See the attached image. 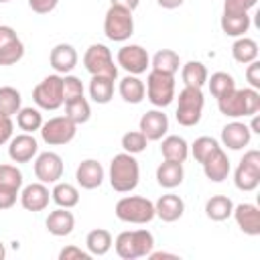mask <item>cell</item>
<instances>
[{
	"label": "cell",
	"instance_id": "1",
	"mask_svg": "<svg viewBox=\"0 0 260 260\" xmlns=\"http://www.w3.org/2000/svg\"><path fill=\"white\" fill-rule=\"evenodd\" d=\"M217 108L228 118H246L260 112V91L254 87L234 89L217 100Z\"/></svg>",
	"mask_w": 260,
	"mask_h": 260
},
{
	"label": "cell",
	"instance_id": "2",
	"mask_svg": "<svg viewBox=\"0 0 260 260\" xmlns=\"http://www.w3.org/2000/svg\"><path fill=\"white\" fill-rule=\"evenodd\" d=\"M140 179V167L134 154L120 152L110 162V185L118 193H130L136 189Z\"/></svg>",
	"mask_w": 260,
	"mask_h": 260
},
{
	"label": "cell",
	"instance_id": "3",
	"mask_svg": "<svg viewBox=\"0 0 260 260\" xmlns=\"http://www.w3.org/2000/svg\"><path fill=\"white\" fill-rule=\"evenodd\" d=\"M114 244H116V254L122 260H136L152 252L154 236L148 230H128V232L118 234Z\"/></svg>",
	"mask_w": 260,
	"mask_h": 260
},
{
	"label": "cell",
	"instance_id": "4",
	"mask_svg": "<svg viewBox=\"0 0 260 260\" xmlns=\"http://www.w3.org/2000/svg\"><path fill=\"white\" fill-rule=\"evenodd\" d=\"M116 217L124 223H136V225L150 223L156 217L154 203L146 197H140V195L122 197L116 203Z\"/></svg>",
	"mask_w": 260,
	"mask_h": 260
},
{
	"label": "cell",
	"instance_id": "5",
	"mask_svg": "<svg viewBox=\"0 0 260 260\" xmlns=\"http://www.w3.org/2000/svg\"><path fill=\"white\" fill-rule=\"evenodd\" d=\"M203 91L201 87H189L185 85L181 91H179V106H177V112H175V118L181 126L185 128H191L195 124H199L201 120V112H203Z\"/></svg>",
	"mask_w": 260,
	"mask_h": 260
},
{
	"label": "cell",
	"instance_id": "6",
	"mask_svg": "<svg viewBox=\"0 0 260 260\" xmlns=\"http://www.w3.org/2000/svg\"><path fill=\"white\" fill-rule=\"evenodd\" d=\"M104 32L110 41H116V43H122V41L130 39L132 32H134L132 12L122 8V6L112 4L106 12V18H104Z\"/></svg>",
	"mask_w": 260,
	"mask_h": 260
},
{
	"label": "cell",
	"instance_id": "7",
	"mask_svg": "<svg viewBox=\"0 0 260 260\" xmlns=\"http://www.w3.org/2000/svg\"><path fill=\"white\" fill-rule=\"evenodd\" d=\"M32 100L43 110H59L63 102V77L59 73L47 75L32 89Z\"/></svg>",
	"mask_w": 260,
	"mask_h": 260
},
{
	"label": "cell",
	"instance_id": "8",
	"mask_svg": "<svg viewBox=\"0 0 260 260\" xmlns=\"http://www.w3.org/2000/svg\"><path fill=\"white\" fill-rule=\"evenodd\" d=\"M146 95L152 106L165 108L175 100V75L160 73V71H150L146 77Z\"/></svg>",
	"mask_w": 260,
	"mask_h": 260
},
{
	"label": "cell",
	"instance_id": "9",
	"mask_svg": "<svg viewBox=\"0 0 260 260\" xmlns=\"http://www.w3.org/2000/svg\"><path fill=\"white\" fill-rule=\"evenodd\" d=\"M234 185L246 193L258 189L260 185V152L258 150L244 152L240 165L234 171Z\"/></svg>",
	"mask_w": 260,
	"mask_h": 260
},
{
	"label": "cell",
	"instance_id": "10",
	"mask_svg": "<svg viewBox=\"0 0 260 260\" xmlns=\"http://www.w3.org/2000/svg\"><path fill=\"white\" fill-rule=\"evenodd\" d=\"M83 65L91 75H106L112 79L118 77V67L114 65L112 51L106 45H91L83 55Z\"/></svg>",
	"mask_w": 260,
	"mask_h": 260
},
{
	"label": "cell",
	"instance_id": "11",
	"mask_svg": "<svg viewBox=\"0 0 260 260\" xmlns=\"http://www.w3.org/2000/svg\"><path fill=\"white\" fill-rule=\"evenodd\" d=\"M75 132H77V124H73L67 116H55L43 122L41 126V138L49 146H61L71 142L75 138Z\"/></svg>",
	"mask_w": 260,
	"mask_h": 260
},
{
	"label": "cell",
	"instance_id": "12",
	"mask_svg": "<svg viewBox=\"0 0 260 260\" xmlns=\"http://www.w3.org/2000/svg\"><path fill=\"white\" fill-rule=\"evenodd\" d=\"M116 61L130 75H140L150 67V57L140 45H124L122 49H118Z\"/></svg>",
	"mask_w": 260,
	"mask_h": 260
},
{
	"label": "cell",
	"instance_id": "13",
	"mask_svg": "<svg viewBox=\"0 0 260 260\" xmlns=\"http://www.w3.org/2000/svg\"><path fill=\"white\" fill-rule=\"evenodd\" d=\"M35 177L45 185L57 183L63 177V158L51 150L41 152L35 160Z\"/></svg>",
	"mask_w": 260,
	"mask_h": 260
},
{
	"label": "cell",
	"instance_id": "14",
	"mask_svg": "<svg viewBox=\"0 0 260 260\" xmlns=\"http://www.w3.org/2000/svg\"><path fill=\"white\" fill-rule=\"evenodd\" d=\"M37 152H39V144L35 136L28 132L16 134L8 140V156L14 162H28L32 160V156H37Z\"/></svg>",
	"mask_w": 260,
	"mask_h": 260
},
{
	"label": "cell",
	"instance_id": "15",
	"mask_svg": "<svg viewBox=\"0 0 260 260\" xmlns=\"http://www.w3.org/2000/svg\"><path fill=\"white\" fill-rule=\"evenodd\" d=\"M238 228L248 234V236H258L260 234V209L258 205L254 203H240V205H234V211H232Z\"/></svg>",
	"mask_w": 260,
	"mask_h": 260
},
{
	"label": "cell",
	"instance_id": "16",
	"mask_svg": "<svg viewBox=\"0 0 260 260\" xmlns=\"http://www.w3.org/2000/svg\"><path fill=\"white\" fill-rule=\"evenodd\" d=\"M75 179L81 189H87V191L98 189L104 183V167L95 158H85L77 165Z\"/></svg>",
	"mask_w": 260,
	"mask_h": 260
},
{
	"label": "cell",
	"instance_id": "17",
	"mask_svg": "<svg viewBox=\"0 0 260 260\" xmlns=\"http://www.w3.org/2000/svg\"><path fill=\"white\" fill-rule=\"evenodd\" d=\"M138 130L148 138V140H160L167 130H169V118L160 110H150L140 118Z\"/></svg>",
	"mask_w": 260,
	"mask_h": 260
},
{
	"label": "cell",
	"instance_id": "18",
	"mask_svg": "<svg viewBox=\"0 0 260 260\" xmlns=\"http://www.w3.org/2000/svg\"><path fill=\"white\" fill-rule=\"evenodd\" d=\"M49 199H51V193L47 189L45 183H30L22 189L20 193V203L26 211H43L47 209L49 205Z\"/></svg>",
	"mask_w": 260,
	"mask_h": 260
},
{
	"label": "cell",
	"instance_id": "19",
	"mask_svg": "<svg viewBox=\"0 0 260 260\" xmlns=\"http://www.w3.org/2000/svg\"><path fill=\"white\" fill-rule=\"evenodd\" d=\"M49 63H51V67L61 75H67L69 71H73L75 69V65H77V51L71 47V45H67V43H59V45H55L53 49H51V55H49Z\"/></svg>",
	"mask_w": 260,
	"mask_h": 260
},
{
	"label": "cell",
	"instance_id": "20",
	"mask_svg": "<svg viewBox=\"0 0 260 260\" xmlns=\"http://www.w3.org/2000/svg\"><path fill=\"white\" fill-rule=\"evenodd\" d=\"M250 138H252V130L244 122H230L221 130V142L230 150H242L244 146L250 144Z\"/></svg>",
	"mask_w": 260,
	"mask_h": 260
},
{
	"label": "cell",
	"instance_id": "21",
	"mask_svg": "<svg viewBox=\"0 0 260 260\" xmlns=\"http://www.w3.org/2000/svg\"><path fill=\"white\" fill-rule=\"evenodd\" d=\"M185 211V201L175 195V193H167V195H160L158 201L154 203V213L156 217H160L162 221L167 223H173L177 221Z\"/></svg>",
	"mask_w": 260,
	"mask_h": 260
},
{
	"label": "cell",
	"instance_id": "22",
	"mask_svg": "<svg viewBox=\"0 0 260 260\" xmlns=\"http://www.w3.org/2000/svg\"><path fill=\"white\" fill-rule=\"evenodd\" d=\"M201 165H203L205 177H207L209 181H213V183H221V181H225L228 175H230V158H228V154L223 152V148L215 150V152H213L207 160H203Z\"/></svg>",
	"mask_w": 260,
	"mask_h": 260
},
{
	"label": "cell",
	"instance_id": "23",
	"mask_svg": "<svg viewBox=\"0 0 260 260\" xmlns=\"http://www.w3.org/2000/svg\"><path fill=\"white\" fill-rule=\"evenodd\" d=\"M183 177H185V171H183V162H177V160H162L156 169V181L160 187L165 189H175L183 183Z\"/></svg>",
	"mask_w": 260,
	"mask_h": 260
},
{
	"label": "cell",
	"instance_id": "24",
	"mask_svg": "<svg viewBox=\"0 0 260 260\" xmlns=\"http://www.w3.org/2000/svg\"><path fill=\"white\" fill-rule=\"evenodd\" d=\"M45 225H47L49 234H53V236H57V238L69 236V234L73 232V228H75V217H73V213L67 211L65 207H59V209H55V211L49 213Z\"/></svg>",
	"mask_w": 260,
	"mask_h": 260
},
{
	"label": "cell",
	"instance_id": "25",
	"mask_svg": "<svg viewBox=\"0 0 260 260\" xmlns=\"http://www.w3.org/2000/svg\"><path fill=\"white\" fill-rule=\"evenodd\" d=\"M160 152L167 160H177V162H185L189 156V144L183 136L179 134H169L162 138L160 142Z\"/></svg>",
	"mask_w": 260,
	"mask_h": 260
},
{
	"label": "cell",
	"instance_id": "26",
	"mask_svg": "<svg viewBox=\"0 0 260 260\" xmlns=\"http://www.w3.org/2000/svg\"><path fill=\"white\" fill-rule=\"evenodd\" d=\"M232 57L236 63L248 65L258 59V43L250 37H238V41L232 45Z\"/></svg>",
	"mask_w": 260,
	"mask_h": 260
},
{
	"label": "cell",
	"instance_id": "27",
	"mask_svg": "<svg viewBox=\"0 0 260 260\" xmlns=\"http://www.w3.org/2000/svg\"><path fill=\"white\" fill-rule=\"evenodd\" d=\"M114 81L106 75H91L89 81V95L95 104H108L114 98Z\"/></svg>",
	"mask_w": 260,
	"mask_h": 260
},
{
	"label": "cell",
	"instance_id": "28",
	"mask_svg": "<svg viewBox=\"0 0 260 260\" xmlns=\"http://www.w3.org/2000/svg\"><path fill=\"white\" fill-rule=\"evenodd\" d=\"M118 89H120L122 100L128 102V104H140L144 100V95H146L144 83L136 75H130V73L124 79H120V87Z\"/></svg>",
	"mask_w": 260,
	"mask_h": 260
},
{
	"label": "cell",
	"instance_id": "29",
	"mask_svg": "<svg viewBox=\"0 0 260 260\" xmlns=\"http://www.w3.org/2000/svg\"><path fill=\"white\" fill-rule=\"evenodd\" d=\"M232 211H234V203H232V199L225 197V195H213V197H209L207 203H205V215H207L209 219H213V221H223V219H228V217L232 215Z\"/></svg>",
	"mask_w": 260,
	"mask_h": 260
},
{
	"label": "cell",
	"instance_id": "30",
	"mask_svg": "<svg viewBox=\"0 0 260 260\" xmlns=\"http://www.w3.org/2000/svg\"><path fill=\"white\" fill-rule=\"evenodd\" d=\"M85 246H87V252L91 256H104L112 248V234L108 230H104V228H95V230H91L87 234Z\"/></svg>",
	"mask_w": 260,
	"mask_h": 260
},
{
	"label": "cell",
	"instance_id": "31",
	"mask_svg": "<svg viewBox=\"0 0 260 260\" xmlns=\"http://www.w3.org/2000/svg\"><path fill=\"white\" fill-rule=\"evenodd\" d=\"M219 24H221V30L228 37H244V32H248L252 20H250L248 12H242V14H228V12H223Z\"/></svg>",
	"mask_w": 260,
	"mask_h": 260
},
{
	"label": "cell",
	"instance_id": "32",
	"mask_svg": "<svg viewBox=\"0 0 260 260\" xmlns=\"http://www.w3.org/2000/svg\"><path fill=\"white\" fill-rule=\"evenodd\" d=\"M181 77H183V83L189 87H203L209 75H207V67L201 61H189L183 65Z\"/></svg>",
	"mask_w": 260,
	"mask_h": 260
},
{
	"label": "cell",
	"instance_id": "33",
	"mask_svg": "<svg viewBox=\"0 0 260 260\" xmlns=\"http://www.w3.org/2000/svg\"><path fill=\"white\" fill-rule=\"evenodd\" d=\"M51 199L59 205V207H65V209H71L79 203V191L77 187H73L71 183H55L53 191H51Z\"/></svg>",
	"mask_w": 260,
	"mask_h": 260
},
{
	"label": "cell",
	"instance_id": "34",
	"mask_svg": "<svg viewBox=\"0 0 260 260\" xmlns=\"http://www.w3.org/2000/svg\"><path fill=\"white\" fill-rule=\"evenodd\" d=\"M179 65H181V59L173 49H160L158 53H154L152 63H150L154 71L169 73V75H175L179 71Z\"/></svg>",
	"mask_w": 260,
	"mask_h": 260
},
{
	"label": "cell",
	"instance_id": "35",
	"mask_svg": "<svg viewBox=\"0 0 260 260\" xmlns=\"http://www.w3.org/2000/svg\"><path fill=\"white\" fill-rule=\"evenodd\" d=\"M65 116L73 122V124H85L89 118H91V108H89V102L79 95V98H73L69 102H65Z\"/></svg>",
	"mask_w": 260,
	"mask_h": 260
},
{
	"label": "cell",
	"instance_id": "36",
	"mask_svg": "<svg viewBox=\"0 0 260 260\" xmlns=\"http://www.w3.org/2000/svg\"><path fill=\"white\" fill-rule=\"evenodd\" d=\"M207 85H209L211 95L217 98V100L236 89L234 77H232L230 73H225V71H215V73H211V77H207Z\"/></svg>",
	"mask_w": 260,
	"mask_h": 260
},
{
	"label": "cell",
	"instance_id": "37",
	"mask_svg": "<svg viewBox=\"0 0 260 260\" xmlns=\"http://www.w3.org/2000/svg\"><path fill=\"white\" fill-rule=\"evenodd\" d=\"M22 108V98H20V91L10 87V85H4L0 87V114L4 116H14L18 114V110Z\"/></svg>",
	"mask_w": 260,
	"mask_h": 260
},
{
	"label": "cell",
	"instance_id": "38",
	"mask_svg": "<svg viewBox=\"0 0 260 260\" xmlns=\"http://www.w3.org/2000/svg\"><path fill=\"white\" fill-rule=\"evenodd\" d=\"M16 124H18L20 130L32 134V132L41 130V126H43V116H41V112H39L37 108H32V106L20 108L18 114H16Z\"/></svg>",
	"mask_w": 260,
	"mask_h": 260
},
{
	"label": "cell",
	"instance_id": "39",
	"mask_svg": "<svg viewBox=\"0 0 260 260\" xmlns=\"http://www.w3.org/2000/svg\"><path fill=\"white\" fill-rule=\"evenodd\" d=\"M221 146H219V142L215 138H211V136H199V138H195V142L191 146V152H193V156H195L197 162H203V160H207Z\"/></svg>",
	"mask_w": 260,
	"mask_h": 260
},
{
	"label": "cell",
	"instance_id": "40",
	"mask_svg": "<svg viewBox=\"0 0 260 260\" xmlns=\"http://www.w3.org/2000/svg\"><path fill=\"white\" fill-rule=\"evenodd\" d=\"M148 144V138L140 132V130H130L122 136V148L124 152H130V154H138L146 148Z\"/></svg>",
	"mask_w": 260,
	"mask_h": 260
},
{
	"label": "cell",
	"instance_id": "41",
	"mask_svg": "<svg viewBox=\"0 0 260 260\" xmlns=\"http://www.w3.org/2000/svg\"><path fill=\"white\" fill-rule=\"evenodd\" d=\"M0 187L18 189L22 187V173L16 165H0Z\"/></svg>",
	"mask_w": 260,
	"mask_h": 260
},
{
	"label": "cell",
	"instance_id": "42",
	"mask_svg": "<svg viewBox=\"0 0 260 260\" xmlns=\"http://www.w3.org/2000/svg\"><path fill=\"white\" fill-rule=\"evenodd\" d=\"M24 57V45L20 39H16L14 43L6 45L4 49H0V65H14Z\"/></svg>",
	"mask_w": 260,
	"mask_h": 260
},
{
	"label": "cell",
	"instance_id": "43",
	"mask_svg": "<svg viewBox=\"0 0 260 260\" xmlns=\"http://www.w3.org/2000/svg\"><path fill=\"white\" fill-rule=\"evenodd\" d=\"M83 95V83L75 75H63V102H69L73 98Z\"/></svg>",
	"mask_w": 260,
	"mask_h": 260
},
{
	"label": "cell",
	"instance_id": "44",
	"mask_svg": "<svg viewBox=\"0 0 260 260\" xmlns=\"http://www.w3.org/2000/svg\"><path fill=\"white\" fill-rule=\"evenodd\" d=\"M258 0H223V12L228 14H242L256 6Z\"/></svg>",
	"mask_w": 260,
	"mask_h": 260
},
{
	"label": "cell",
	"instance_id": "45",
	"mask_svg": "<svg viewBox=\"0 0 260 260\" xmlns=\"http://www.w3.org/2000/svg\"><path fill=\"white\" fill-rule=\"evenodd\" d=\"M89 258H91V254L77 246H65L59 252V260H89Z\"/></svg>",
	"mask_w": 260,
	"mask_h": 260
},
{
	"label": "cell",
	"instance_id": "46",
	"mask_svg": "<svg viewBox=\"0 0 260 260\" xmlns=\"http://www.w3.org/2000/svg\"><path fill=\"white\" fill-rule=\"evenodd\" d=\"M57 4H59V0H28V6L37 14H49L57 8Z\"/></svg>",
	"mask_w": 260,
	"mask_h": 260
},
{
	"label": "cell",
	"instance_id": "47",
	"mask_svg": "<svg viewBox=\"0 0 260 260\" xmlns=\"http://www.w3.org/2000/svg\"><path fill=\"white\" fill-rule=\"evenodd\" d=\"M246 79H248L250 87L260 89V63H258V59L252 61V63H248V67H246Z\"/></svg>",
	"mask_w": 260,
	"mask_h": 260
},
{
	"label": "cell",
	"instance_id": "48",
	"mask_svg": "<svg viewBox=\"0 0 260 260\" xmlns=\"http://www.w3.org/2000/svg\"><path fill=\"white\" fill-rule=\"evenodd\" d=\"M16 197H18V189L0 187V209H10L16 203Z\"/></svg>",
	"mask_w": 260,
	"mask_h": 260
},
{
	"label": "cell",
	"instance_id": "49",
	"mask_svg": "<svg viewBox=\"0 0 260 260\" xmlns=\"http://www.w3.org/2000/svg\"><path fill=\"white\" fill-rule=\"evenodd\" d=\"M12 132H14L12 118H10V116L0 114V144H6V142L12 138Z\"/></svg>",
	"mask_w": 260,
	"mask_h": 260
},
{
	"label": "cell",
	"instance_id": "50",
	"mask_svg": "<svg viewBox=\"0 0 260 260\" xmlns=\"http://www.w3.org/2000/svg\"><path fill=\"white\" fill-rule=\"evenodd\" d=\"M18 39V35L14 32L12 26H6V24H0V49H4L6 45L14 43Z\"/></svg>",
	"mask_w": 260,
	"mask_h": 260
},
{
	"label": "cell",
	"instance_id": "51",
	"mask_svg": "<svg viewBox=\"0 0 260 260\" xmlns=\"http://www.w3.org/2000/svg\"><path fill=\"white\" fill-rule=\"evenodd\" d=\"M112 4H114V6H122V8L130 10V12H134V10L138 8L140 0H112Z\"/></svg>",
	"mask_w": 260,
	"mask_h": 260
},
{
	"label": "cell",
	"instance_id": "52",
	"mask_svg": "<svg viewBox=\"0 0 260 260\" xmlns=\"http://www.w3.org/2000/svg\"><path fill=\"white\" fill-rule=\"evenodd\" d=\"M150 260H160V258H171V260H179L177 254H171V252H150L148 254Z\"/></svg>",
	"mask_w": 260,
	"mask_h": 260
},
{
	"label": "cell",
	"instance_id": "53",
	"mask_svg": "<svg viewBox=\"0 0 260 260\" xmlns=\"http://www.w3.org/2000/svg\"><path fill=\"white\" fill-rule=\"evenodd\" d=\"M158 2V6H162V8H167V10H173V8H179L185 0H156Z\"/></svg>",
	"mask_w": 260,
	"mask_h": 260
},
{
	"label": "cell",
	"instance_id": "54",
	"mask_svg": "<svg viewBox=\"0 0 260 260\" xmlns=\"http://www.w3.org/2000/svg\"><path fill=\"white\" fill-rule=\"evenodd\" d=\"M248 128H250L252 132H260V130H258V128H260V122H258V118H256V114H254V120H252V124H250Z\"/></svg>",
	"mask_w": 260,
	"mask_h": 260
},
{
	"label": "cell",
	"instance_id": "55",
	"mask_svg": "<svg viewBox=\"0 0 260 260\" xmlns=\"http://www.w3.org/2000/svg\"><path fill=\"white\" fill-rule=\"evenodd\" d=\"M4 256H6V248H4V244L0 242V260H4Z\"/></svg>",
	"mask_w": 260,
	"mask_h": 260
},
{
	"label": "cell",
	"instance_id": "56",
	"mask_svg": "<svg viewBox=\"0 0 260 260\" xmlns=\"http://www.w3.org/2000/svg\"><path fill=\"white\" fill-rule=\"evenodd\" d=\"M0 2H10V0H0Z\"/></svg>",
	"mask_w": 260,
	"mask_h": 260
}]
</instances>
